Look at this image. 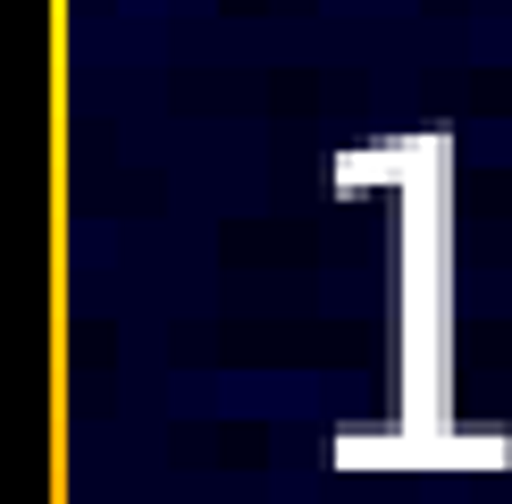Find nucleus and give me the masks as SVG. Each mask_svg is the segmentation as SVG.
Listing matches in <instances>:
<instances>
[{"label":"nucleus","mask_w":512,"mask_h":504,"mask_svg":"<svg viewBox=\"0 0 512 504\" xmlns=\"http://www.w3.org/2000/svg\"><path fill=\"white\" fill-rule=\"evenodd\" d=\"M512 446H403V437H387V446H370V437H345L336 446V462L345 471H370V462H395V471H420V462H504Z\"/></svg>","instance_id":"obj_1"}]
</instances>
